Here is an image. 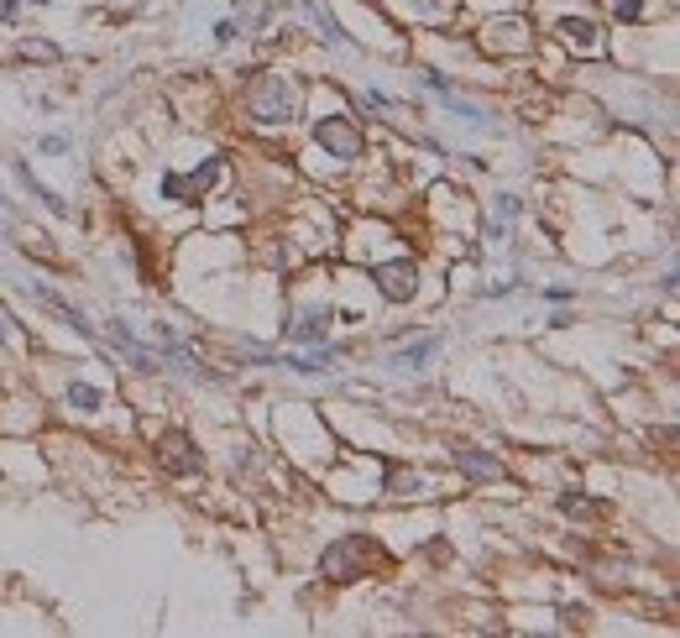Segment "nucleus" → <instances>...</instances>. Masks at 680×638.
<instances>
[{"instance_id": "nucleus-1", "label": "nucleus", "mask_w": 680, "mask_h": 638, "mask_svg": "<svg viewBox=\"0 0 680 638\" xmlns=\"http://www.w3.org/2000/svg\"><path fill=\"white\" fill-rule=\"evenodd\" d=\"M246 116L257 120V126H293V120L304 116V89L278 73V68H267V73H257L251 79V89H246Z\"/></svg>"}, {"instance_id": "nucleus-2", "label": "nucleus", "mask_w": 680, "mask_h": 638, "mask_svg": "<svg viewBox=\"0 0 680 638\" xmlns=\"http://www.w3.org/2000/svg\"><path fill=\"white\" fill-rule=\"evenodd\" d=\"M367 565H372V539H367V534H345V539H336V544L320 555V576L336 580V586L356 580Z\"/></svg>"}, {"instance_id": "nucleus-3", "label": "nucleus", "mask_w": 680, "mask_h": 638, "mask_svg": "<svg viewBox=\"0 0 680 638\" xmlns=\"http://www.w3.org/2000/svg\"><path fill=\"white\" fill-rule=\"evenodd\" d=\"M314 147H320L325 158H336V163H356V158L367 152L361 126L351 116H320L314 120Z\"/></svg>"}, {"instance_id": "nucleus-4", "label": "nucleus", "mask_w": 680, "mask_h": 638, "mask_svg": "<svg viewBox=\"0 0 680 638\" xmlns=\"http://www.w3.org/2000/svg\"><path fill=\"white\" fill-rule=\"evenodd\" d=\"M158 465L168 471V476H199L205 471V456H199V445H194V434L189 429H168V434H158Z\"/></svg>"}, {"instance_id": "nucleus-5", "label": "nucleus", "mask_w": 680, "mask_h": 638, "mask_svg": "<svg viewBox=\"0 0 680 638\" xmlns=\"http://www.w3.org/2000/svg\"><path fill=\"white\" fill-rule=\"evenodd\" d=\"M372 283H377V293H382L388 304H408V298L419 293V262H408V257H393V262L372 267Z\"/></svg>"}, {"instance_id": "nucleus-6", "label": "nucleus", "mask_w": 680, "mask_h": 638, "mask_svg": "<svg viewBox=\"0 0 680 638\" xmlns=\"http://www.w3.org/2000/svg\"><path fill=\"white\" fill-rule=\"evenodd\" d=\"M27 293H32V298H37L42 309H53L58 319H63V325L73 330V335H84V341H100V325H89V314H84L79 304H68L63 293H53L48 283H27Z\"/></svg>"}, {"instance_id": "nucleus-7", "label": "nucleus", "mask_w": 680, "mask_h": 638, "mask_svg": "<svg viewBox=\"0 0 680 638\" xmlns=\"http://www.w3.org/2000/svg\"><path fill=\"white\" fill-rule=\"evenodd\" d=\"M330 304H309V309H298V314H288L283 335L288 341H298V346H320V341H330Z\"/></svg>"}, {"instance_id": "nucleus-8", "label": "nucleus", "mask_w": 680, "mask_h": 638, "mask_svg": "<svg viewBox=\"0 0 680 638\" xmlns=\"http://www.w3.org/2000/svg\"><path fill=\"white\" fill-rule=\"evenodd\" d=\"M451 461L460 465L466 481H498V476H503V461H498L492 450H482V445H455Z\"/></svg>"}, {"instance_id": "nucleus-9", "label": "nucleus", "mask_w": 680, "mask_h": 638, "mask_svg": "<svg viewBox=\"0 0 680 638\" xmlns=\"http://www.w3.org/2000/svg\"><path fill=\"white\" fill-rule=\"evenodd\" d=\"M555 32H560V42H566V48H581V53H597V48H602L597 21H586V16H560V21H555Z\"/></svg>"}, {"instance_id": "nucleus-10", "label": "nucleus", "mask_w": 680, "mask_h": 638, "mask_svg": "<svg viewBox=\"0 0 680 638\" xmlns=\"http://www.w3.org/2000/svg\"><path fill=\"white\" fill-rule=\"evenodd\" d=\"M63 404L73 408V413H84V419H95V413L105 408V388H95V382H79V377H73V382L63 388Z\"/></svg>"}, {"instance_id": "nucleus-11", "label": "nucleus", "mask_w": 680, "mask_h": 638, "mask_svg": "<svg viewBox=\"0 0 680 638\" xmlns=\"http://www.w3.org/2000/svg\"><path fill=\"white\" fill-rule=\"evenodd\" d=\"M435 350H440V341H435V335H424V341H413V346H398L393 350V366H398V372H419V366H429V361H435Z\"/></svg>"}, {"instance_id": "nucleus-12", "label": "nucleus", "mask_w": 680, "mask_h": 638, "mask_svg": "<svg viewBox=\"0 0 680 638\" xmlns=\"http://www.w3.org/2000/svg\"><path fill=\"white\" fill-rule=\"evenodd\" d=\"M298 5H304V16L320 27V37H325V42H336V48H356V37H345V32H340V21L330 16V11H320V0H298Z\"/></svg>"}, {"instance_id": "nucleus-13", "label": "nucleus", "mask_w": 680, "mask_h": 638, "mask_svg": "<svg viewBox=\"0 0 680 638\" xmlns=\"http://www.w3.org/2000/svg\"><path fill=\"white\" fill-rule=\"evenodd\" d=\"M16 178L27 183V194H32V199H42V210H48V215H68V199H58L48 183H37V173H32L27 163H16Z\"/></svg>"}, {"instance_id": "nucleus-14", "label": "nucleus", "mask_w": 680, "mask_h": 638, "mask_svg": "<svg viewBox=\"0 0 680 638\" xmlns=\"http://www.w3.org/2000/svg\"><path fill=\"white\" fill-rule=\"evenodd\" d=\"M220 178H226V158H205V163L183 178V183H189V194H210Z\"/></svg>"}, {"instance_id": "nucleus-15", "label": "nucleus", "mask_w": 680, "mask_h": 638, "mask_svg": "<svg viewBox=\"0 0 680 638\" xmlns=\"http://www.w3.org/2000/svg\"><path fill=\"white\" fill-rule=\"evenodd\" d=\"M440 100H445V116H455L460 126H476V131H482V126H492V116H487L482 105H471V100H455V89H451V95H440Z\"/></svg>"}, {"instance_id": "nucleus-16", "label": "nucleus", "mask_w": 680, "mask_h": 638, "mask_svg": "<svg viewBox=\"0 0 680 638\" xmlns=\"http://www.w3.org/2000/svg\"><path fill=\"white\" fill-rule=\"evenodd\" d=\"M555 508H560L566 519H597V513H602V503H591L586 492H560V497H555Z\"/></svg>"}, {"instance_id": "nucleus-17", "label": "nucleus", "mask_w": 680, "mask_h": 638, "mask_svg": "<svg viewBox=\"0 0 680 638\" xmlns=\"http://www.w3.org/2000/svg\"><path fill=\"white\" fill-rule=\"evenodd\" d=\"M424 487H429V481H424L419 471H393V476H388V492H393V497H419Z\"/></svg>"}, {"instance_id": "nucleus-18", "label": "nucleus", "mask_w": 680, "mask_h": 638, "mask_svg": "<svg viewBox=\"0 0 680 638\" xmlns=\"http://www.w3.org/2000/svg\"><path fill=\"white\" fill-rule=\"evenodd\" d=\"M21 58H32V63H58V58H63V48L42 42V37H27V42H21Z\"/></svg>"}, {"instance_id": "nucleus-19", "label": "nucleus", "mask_w": 680, "mask_h": 638, "mask_svg": "<svg viewBox=\"0 0 680 638\" xmlns=\"http://www.w3.org/2000/svg\"><path fill=\"white\" fill-rule=\"evenodd\" d=\"M518 215H523V204H518V194H498V199H492V220H518Z\"/></svg>"}, {"instance_id": "nucleus-20", "label": "nucleus", "mask_w": 680, "mask_h": 638, "mask_svg": "<svg viewBox=\"0 0 680 638\" xmlns=\"http://www.w3.org/2000/svg\"><path fill=\"white\" fill-rule=\"evenodd\" d=\"M607 11H613V21H638L644 0H607Z\"/></svg>"}, {"instance_id": "nucleus-21", "label": "nucleus", "mask_w": 680, "mask_h": 638, "mask_svg": "<svg viewBox=\"0 0 680 638\" xmlns=\"http://www.w3.org/2000/svg\"><path fill=\"white\" fill-rule=\"evenodd\" d=\"M424 89H429V95H451L455 84H451V73H440V68H424Z\"/></svg>"}, {"instance_id": "nucleus-22", "label": "nucleus", "mask_w": 680, "mask_h": 638, "mask_svg": "<svg viewBox=\"0 0 680 638\" xmlns=\"http://www.w3.org/2000/svg\"><path fill=\"white\" fill-rule=\"evenodd\" d=\"M236 37H241V27H236V21H215V42H220V48H226V42H236Z\"/></svg>"}, {"instance_id": "nucleus-23", "label": "nucleus", "mask_w": 680, "mask_h": 638, "mask_svg": "<svg viewBox=\"0 0 680 638\" xmlns=\"http://www.w3.org/2000/svg\"><path fill=\"white\" fill-rule=\"evenodd\" d=\"M487 241H492V246H503V241H508V220H487Z\"/></svg>"}, {"instance_id": "nucleus-24", "label": "nucleus", "mask_w": 680, "mask_h": 638, "mask_svg": "<svg viewBox=\"0 0 680 638\" xmlns=\"http://www.w3.org/2000/svg\"><path fill=\"white\" fill-rule=\"evenodd\" d=\"M37 147H42V152H68V136H58V131H53V136H42Z\"/></svg>"}, {"instance_id": "nucleus-25", "label": "nucleus", "mask_w": 680, "mask_h": 638, "mask_svg": "<svg viewBox=\"0 0 680 638\" xmlns=\"http://www.w3.org/2000/svg\"><path fill=\"white\" fill-rule=\"evenodd\" d=\"M545 298H550V304H570L576 293H570V288H560V283H555V288H545Z\"/></svg>"}, {"instance_id": "nucleus-26", "label": "nucleus", "mask_w": 680, "mask_h": 638, "mask_svg": "<svg viewBox=\"0 0 680 638\" xmlns=\"http://www.w3.org/2000/svg\"><path fill=\"white\" fill-rule=\"evenodd\" d=\"M21 16V0H5V21H16Z\"/></svg>"}, {"instance_id": "nucleus-27", "label": "nucleus", "mask_w": 680, "mask_h": 638, "mask_svg": "<svg viewBox=\"0 0 680 638\" xmlns=\"http://www.w3.org/2000/svg\"><path fill=\"white\" fill-rule=\"evenodd\" d=\"M32 5H48V0H32Z\"/></svg>"}]
</instances>
